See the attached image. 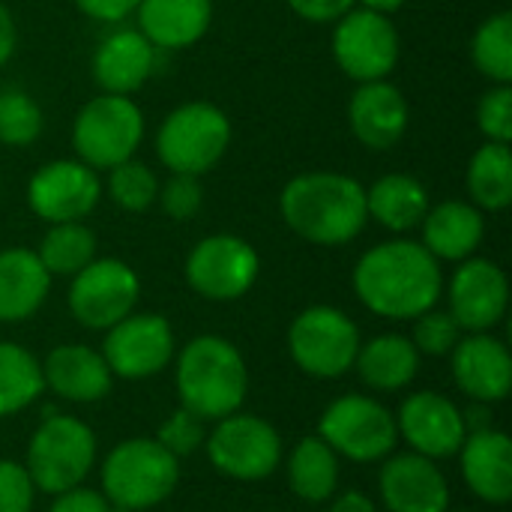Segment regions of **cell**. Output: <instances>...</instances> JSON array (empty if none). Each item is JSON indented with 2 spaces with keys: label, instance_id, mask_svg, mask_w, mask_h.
<instances>
[{
  "label": "cell",
  "instance_id": "cell-39",
  "mask_svg": "<svg viewBox=\"0 0 512 512\" xmlns=\"http://www.w3.org/2000/svg\"><path fill=\"white\" fill-rule=\"evenodd\" d=\"M159 201H162V210L177 219V222H186L198 213L204 195H201V183L198 177L192 174H174L162 189H159Z\"/></svg>",
  "mask_w": 512,
  "mask_h": 512
},
{
  "label": "cell",
  "instance_id": "cell-11",
  "mask_svg": "<svg viewBox=\"0 0 512 512\" xmlns=\"http://www.w3.org/2000/svg\"><path fill=\"white\" fill-rule=\"evenodd\" d=\"M138 297L141 282L129 264L117 258H93L84 270L72 276L69 312L87 330H108L132 315Z\"/></svg>",
  "mask_w": 512,
  "mask_h": 512
},
{
  "label": "cell",
  "instance_id": "cell-38",
  "mask_svg": "<svg viewBox=\"0 0 512 512\" xmlns=\"http://www.w3.org/2000/svg\"><path fill=\"white\" fill-rule=\"evenodd\" d=\"M477 123L480 132L489 141H501L510 144L512 141V87L510 84H498L492 87L480 105H477Z\"/></svg>",
  "mask_w": 512,
  "mask_h": 512
},
{
  "label": "cell",
  "instance_id": "cell-4",
  "mask_svg": "<svg viewBox=\"0 0 512 512\" xmlns=\"http://www.w3.org/2000/svg\"><path fill=\"white\" fill-rule=\"evenodd\" d=\"M180 483V459L156 438L120 441L102 465V495L114 510L141 512L159 507Z\"/></svg>",
  "mask_w": 512,
  "mask_h": 512
},
{
  "label": "cell",
  "instance_id": "cell-3",
  "mask_svg": "<svg viewBox=\"0 0 512 512\" xmlns=\"http://www.w3.org/2000/svg\"><path fill=\"white\" fill-rule=\"evenodd\" d=\"M177 396L180 408L204 423H216L240 411L249 393L246 360L222 336H195L177 357Z\"/></svg>",
  "mask_w": 512,
  "mask_h": 512
},
{
  "label": "cell",
  "instance_id": "cell-6",
  "mask_svg": "<svg viewBox=\"0 0 512 512\" xmlns=\"http://www.w3.org/2000/svg\"><path fill=\"white\" fill-rule=\"evenodd\" d=\"M318 438L336 456H345L357 465L384 462L399 444L393 411L360 393H348L327 405L318 420Z\"/></svg>",
  "mask_w": 512,
  "mask_h": 512
},
{
  "label": "cell",
  "instance_id": "cell-28",
  "mask_svg": "<svg viewBox=\"0 0 512 512\" xmlns=\"http://www.w3.org/2000/svg\"><path fill=\"white\" fill-rule=\"evenodd\" d=\"M366 210L387 231L405 234L429 213V195L420 180L408 174H387L366 192Z\"/></svg>",
  "mask_w": 512,
  "mask_h": 512
},
{
  "label": "cell",
  "instance_id": "cell-23",
  "mask_svg": "<svg viewBox=\"0 0 512 512\" xmlns=\"http://www.w3.org/2000/svg\"><path fill=\"white\" fill-rule=\"evenodd\" d=\"M156 51L141 30H117L102 39L93 57V78L105 93L129 96L153 72Z\"/></svg>",
  "mask_w": 512,
  "mask_h": 512
},
{
  "label": "cell",
  "instance_id": "cell-30",
  "mask_svg": "<svg viewBox=\"0 0 512 512\" xmlns=\"http://www.w3.org/2000/svg\"><path fill=\"white\" fill-rule=\"evenodd\" d=\"M42 393V363L18 342H0V420L21 414Z\"/></svg>",
  "mask_w": 512,
  "mask_h": 512
},
{
  "label": "cell",
  "instance_id": "cell-15",
  "mask_svg": "<svg viewBox=\"0 0 512 512\" xmlns=\"http://www.w3.org/2000/svg\"><path fill=\"white\" fill-rule=\"evenodd\" d=\"M396 432L411 447V453H420L432 462L456 456L468 435L462 408L435 390L411 393L399 405Z\"/></svg>",
  "mask_w": 512,
  "mask_h": 512
},
{
  "label": "cell",
  "instance_id": "cell-42",
  "mask_svg": "<svg viewBox=\"0 0 512 512\" xmlns=\"http://www.w3.org/2000/svg\"><path fill=\"white\" fill-rule=\"evenodd\" d=\"M288 6L306 21H339L351 12L354 0H288Z\"/></svg>",
  "mask_w": 512,
  "mask_h": 512
},
{
  "label": "cell",
  "instance_id": "cell-36",
  "mask_svg": "<svg viewBox=\"0 0 512 512\" xmlns=\"http://www.w3.org/2000/svg\"><path fill=\"white\" fill-rule=\"evenodd\" d=\"M462 339V327L456 324V318L444 309H429L423 315L414 318V333L411 342L417 348V354L423 357H450L453 348Z\"/></svg>",
  "mask_w": 512,
  "mask_h": 512
},
{
  "label": "cell",
  "instance_id": "cell-9",
  "mask_svg": "<svg viewBox=\"0 0 512 512\" xmlns=\"http://www.w3.org/2000/svg\"><path fill=\"white\" fill-rule=\"evenodd\" d=\"M144 138V117L129 96H96L90 99L72 126V147L78 162L96 168H114L138 150Z\"/></svg>",
  "mask_w": 512,
  "mask_h": 512
},
{
  "label": "cell",
  "instance_id": "cell-10",
  "mask_svg": "<svg viewBox=\"0 0 512 512\" xmlns=\"http://www.w3.org/2000/svg\"><path fill=\"white\" fill-rule=\"evenodd\" d=\"M210 465L231 480L258 483L267 480L282 462V435L255 414H228L216 420L204 441Z\"/></svg>",
  "mask_w": 512,
  "mask_h": 512
},
{
  "label": "cell",
  "instance_id": "cell-46",
  "mask_svg": "<svg viewBox=\"0 0 512 512\" xmlns=\"http://www.w3.org/2000/svg\"><path fill=\"white\" fill-rule=\"evenodd\" d=\"M354 3H363V9H372V12H381V15L396 12V9L405 6V0H354Z\"/></svg>",
  "mask_w": 512,
  "mask_h": 512
},
{
  "label": "cell",
  "instance_id": "cell-7",
  "mask_svg": "<svg viewBox=\"0 0 512 512\" xmlns=\"http://www.w3.org/2000/svg\"><path fill=\"white\" fill-rule=\"evenodd\" d=\"M231 144V123L222 108L210 102H186L171 111L156 135V153L171 174L210 171Z\"/></svg>",
  "mask_w": 512,
  "mask_h": 512
},
{
  "label": "cell",
  "instance_id": "cell-27",
  "mask_svg": "<svg viewBox=\"0 0 512 512\" xmlns=\"http://www.w3.org/2000/svg\"><path fill=\"white\" fill-rule=\"evenodd\" d=\"M354 369L369 390L396 393L405 390L420 372V354L408 336L384 333L360 345Z\"/></svg>",
  "mask_w": 512,
  "mask_h": 512
},
{
  "label": "cell",
  "instance_id": "cell-13",
  "mask_svg": "<svg viewBox=\"0 0 512 512\" xmlns=\"http://www.w3.org/2000/svg\"><path fill=\"white\" fill-rule=\"evenodd\" d=\"M333 57L354 81H381L399 60V33L381 12H345L333 30Z\"/></svg>",
  "mask_w": 512,
  "mask_h": 512
},
{
  "label": "cell",
  "instance_id": "cell-35",
  "mask_svg": "<svg viewBox=\"0 0 512 512\" xmlns=\"http://www.w3.org/2000/svg\"><path fill=\"white\" fill-rule=\"evenodd\" d=\"M42 132V111L24 90L0 93V144L27 147Z\"/></svg>",
  "mask_w": 512,
  "mask_h": 512
},
{
  "label": "cell",
  "instance_id": "cell-34",
  "mask_svg": "<svg viewBox=\"0 0 512 512\" xmlns=\"http://www.w3.org/2000/svg\"><path fill=\"white\" fill-rule=\"evenodd\" d=\"M108 195L117 207H123L129 213H144L159 198V180L144 162L126 159L111 168Z\"/></svg>",
  "mask_w": 512,
  "mask_h": 512
},
{
  "label": "cell",
  "instance_id": "cell-12",
  "mask_svg": "<svg viewBox=\"0 0 512 512\" xmlns=\"http://www.w3.org/2000/svg\"><path fill=\"white\" fill-rule=\"evenodd\" d=\"M258 252L234 234L204 237L186 258V282L195 294L228 303L240 300L258 279Z\"/></svg>",
  "mask_w": 512,
  "mask_h": 512
},
{
  "label": "cell",
  "instance_id": "cell-16",
  "mask_svg": "<svg viewBox=\"0 0 512 512\" xmlns=\"http://www.w3.org/2000/svg\"><path fill=\"white\" fill-rule=\"evenodd\" d=\"M99 195H102V183L96 171L72 159H57L42 165L27 186L30 210L51 225L81 222L99 204Z\"/></svg>",
  "mask_w": 512,
  "mask_h": 512
},
{
  "label": "cell",
  "instance_id": "cell-8",
  "mask_svg": "<svg viewBox=\"0 0 512 512\" xmlns=\"http://www.w3.org/2000/svg\"><path fill=\"white\" fill-rule=\"evenodd\" d=\"M360 345L357 324L333 306H309L288 327V354L309 378H342L354 369Z\"/></svg>",
  "mask_w": 512,
  "mask_h": 512
},
{
  "label": "cell",
  "instance_id": "cell-40",
  "mask_svg": "<svg viewBox=\"0 0 512 512\" xmlns=\"http://www.w3.org/2000/svg\"><path fill=\"white\" fill-rule=\"evenodd\" d=\"M33 495L36 486L27 468L12 459H0V512H30Z\"/></svg>",
  "mask_w": 512,
  "mask_h": 512
},
{
  "label": "cell",
  "instance_id": "cell-5",
  "mask_svg": "<svg viewBox=\"0 0 512 512\" xmlns=\"http://www.w3.org/2000/svg\"><path fill=\"white\" fill-rule=\"evenodd\" d=\"M96 465V435L69 414L45 417L27 444V474L36 492L63 495L87 480Z\"/></svg>",
  "mask_w": 512,
  "mask_h": 512
},
{
  "label": "cell",
  "instance_id": "cell-47",
  "mask_svg": "<svg viewBox=\"0 0 512 512\" xmlns=\"http://www.w3.org/2000/svg\"><path fill=\"white\" fill-rule=\"evenodd\" d=\"M456 512H474V510H456Z\"/></svg>",
  "mask_w": 512,
  "mask_h": 512
},
{
  "label": "cell",
  "instance_id": "cell-25",
  "mask_svg": "<svg viewBox=\"0 0 512 512\" xmlns=\"http://www.w3.org/2000/svg\"><path fill=\"white\" fill-rule=\"evenodd\" d=\"M213 18V0H141L138 24L156 48H186L198 42Z\"/></svg>",
  "mask_w": 512,
  "mask_h": 512
},
{
  "label": "cell",
  "instance_id": "cell-24",
  "mask_svg": "<svg viewBox=\"0 0 512 512\" xmlns=\"http://www.w3.org/2000/svg\"><path fill=\"white\" fill-rule=\"evenodd\" d=\"M51 291V273L33 249L0 252V321L18 324L36 315Z\"/></svg>",
  "mask_w": 512,
  "mask_h": 512
},
{
  "label": "cell",
  "instance_id": "cell-44",
  "mask_svg": "<svg viewBox=\"0 0 512 512\" xmlns=\"http://www.w3.org/2000/svg\"><path fill=\"white\" fill-rule=\"evenodd\" d=\"M330 512H378V507L372 504V498H366L363 492H342Z\"/></svg>",
  "mask_w": 512,
  "mask_h": 512
},
{
  "label": "cell",
  "instance_id": "cell-41",
  "mask_svg": "<svg viewBox=\"0 0 512 512\" xmlns=\"http://www.w3.org/2000/svg\"><path fill=\"white\" fill-rule=\"evenodd\" d=\"M48 512H114V507L108 504V498L102 492L75 486L63 495H54V504Z\"/></svg>",
  "mask_w": 512,
  "mask_h": 512
},
{
  "label": "cell",
  "instance_id": "cell-45",
  "mask_svg": "<svg viewBox=\"0 0 512 512\" xmlns=\"http://www.w3.org/2000/svg\"><path fill=\"white\" fill-rule=\"evenodd\" d=\"M12 51H15V21L9 9L0 3V66L12 57Z\"/></svg>",
  "mask_w": 512,
  "mask_h": 512
},
{
  "label": "cell",
  "instance_id": "cell-17",
  "mask_svg": "<svg viewBox=\"0 0 512 512\" xmlns=\"http://www.w3.org/2000/svg\"><path fill=\"white\" fill-rule=\"evenodd\" d=\"M510 306L507 273L486 258H465L450 282V315L462 333H492Z\"/></svg>",
  "mask_w": 512,
  "mask_h": 512
},
{
  "label": "cell",
  "instance_id": "cell-31",
  "mask_svg": "<svg viewBox=\"0 0 512 512\" xmlns=\"http://www.w3.org/2000/svg\"><path fill=\"white\" fill-rule=\"evenodd\" d=\"M468 192L483 210H504L512 201L510 144H483L468 165Z\"/></svg>",
  "mask_w": 512,
  "mask_h": 512
},
{
  "label": "cell",
  "instance_id": "cell-22",
  "mask_svg": "<svg viewBox=\"0 0 512 512\" xmlns=\"http://www.w3.org/2000/svg\"><path fill=\"white\" fill-rule=\"evenodd\" d=\"M351 129L369 150H390L408 129V102L390 81H366L348 105Z\"/></svg>",
  "mask_w": 512,
  "mask_h": 512
},
{
  "label": "cell",
  "instance_id": "cell-37",
  "mask_svg": "<svg viewBox=\"0 0 512 512\" xmlns=\"http://www.w3.org/2000/svg\"><path fill=\"white\" fill-rule=\"evenodd\" d=\"M156 441L174 456V459H183V456H192L195 450L204 447L207 441V432H204V420H198L195 414H189L186 408H177L168 414V420L159 426V435Z\"/></svg>",
  "mask_w": 512,
  "mask_h": 512
},
{
  "label": "cell",
  "instance_id": "cell-26",
  "mask_svg": "<svg viewBox=\"0 0 512 512\" xmlns=\"http://www.w3.org/2000/svg\"><path fill=\"white\" fill-rule=\"evenodd\" d=\"M423 246L438 261H465L486 234L483 213L465 201H444L423 216Z\"/></svg>",
  "mask_w": 512,
  "mask_h": 512
},
{
  "label": "cell",
  "instance_id": "cell-43",
  "mask_svg": "<svg viewBox=\"0 0 512 512\" xmlns=\"http://www.w3.org/2000/svg\"><path fill=\"white\" fill-rule=\"evenodd\" d=\"M141 0H75V6L96 21H123Z\"/></svg>",
  "mask_w": 512,
  "mask_h": 512
},
{
  "label": "cell",
  "instance_id": "cell-32",
  "mask_svg": "<svg viewBox=\"0 0 512 512\" xmlns=\"http://www.w3.org/2000/svg\"><path fill=\"white\" fill-rule=\"evenodd\" d=\"M36 255L51 276H75L96 258V234L81 222L51 225Z\"/></svg>",
  "mask_w": 512,
  "mask_h": 512
},
{
  "label": "cell",
  "instance_id": "cell-21",
  "mask_svg": "<svg viewBox=\"0 0 512 512\" xmlns=\"http://www.w3.org/2000/svg\"><path fill=\"white\" fill-rule=\"evenodd\" d=\"M42 381L45 390L66 402L93 405L111 393L114 375L99 351L87 345H57L42 363Z\"/></svg>",
  "mask_w": 512,
  "mask_h": 512
},
{
  "label": "cell",
  "instance_id": "cell-18",
  "mask_svg": "<svg viewBox=\"0 0 512 512\" xmlns=\"http://www.w3.org/2000/svg\"><path fill=\"white\" fill-rule=\"evenodd\" d=\"M378 492L390 512L450 510L447 477L420 453H390L378 474Z\"/></svg>",
  "mask_w": 512,
  "mask_h": 512
},
{
  "label": "cell",
  "instance_id": "cell-19",
  "mask_svg": "<svg viewBox=\"0 0 512 512\" xmlns=\"http://www.w3.org/2000/svg\"><path fill=\"white\" fill-rule=\"evenodd\" d=\"M453 381L480 405L504 402L512 390L510 348L492 333H471L453 348Z\"/></svg>",
  "mask_w": 512,
  "mask_h": 512
},
{
  "label": "cell",
  "instance_id": "cell-29",
  "mask_svg": "<svg viewBox=\"0 0 512 512\" xmlns=\"http://www.w3.org/2000/svg\"><path fill=\"white\" fill-rule=\"evenodd\" d=\"M288 486L306 504H324L339 489V456L318 438H303L288 456Z\"/></svg>",
  "mask_w": 512,
  "mask_h": 512
},
{
  "label": "cell",
  "instance_id": "cell-20",
  "mask_svg": "<svg viewBox=\"0 0 512 512\" xmlns=\"http://www.w3.org/2000/svg\"><path fill=\"white\" fill-rule=\"evenodd\" d=\"M462 477L468 489L495 507H504L512 501V444L507 432L483 429L468 432L459 447Z\"/></svg>",
  "mask_w": 512,
  "mask_h": 512
},
{
  "label": "cell",
  "instance_id": "cell-2",
  "mask_svg": "<svg viewBox=\"0 0 512 512\" xmlns=\"http://www.w3.org/2000/svg\"><path fill=\"white\" fill-rule=\"evenodd\" d=\"M282 216L294 234L318 246L351 243L366 219V189L345 174L312 171L282 189Z\"/></svg>",
  "mask_w": 512,
  "mask_h": 512
},
{
  "label": "cell",
  "instance_id": "cell-14",
  "mask_svg": "<svg viewBox=\"0 0 512 512\" xmlns=\"http://www.w3.org/2000/svg\"><path fill=\"white\" fill-rule=\"evenodd\" d=\"M99 354L114 378L144 381L159 375L174 360V330L168 318L153 312L126 315L105 330V345Z\"/></svg>",
  "mask_w": 512,
  "mask_h": 512
},
{
  "label": "cell",
  "instance_id": "cell-1",
  "mask_svg": "<svg viewBox=\"0 0 512 512\" xmlns=\"http://www.w3.org/2000/svg\"><path fill=\"white\" fill-rule=\"evenodd\" d=\"M441 261L414 240H390L369 249L354 267L360 303L393 321H414L441 300Z\"/></svg>",
  "mask_w": 512,
  "mask_h": 512
},
{
  "label": "cell",
  "instance_id": "cell-33",
  "mask_svg": "<svg viewBox=\"0 0 512 512\" xmlns=\"http://www.w3.org/2000/svg\"><path fill=\"white\" fill-rule=\"evenodd\" d=\"M471 57L474 66L498 81V84H510L512 81V15L510 12H498L489 15L471 42Z\"/></svg>",
  "mask_w": 512,
  "mask_h": 512
}]
</instances>
